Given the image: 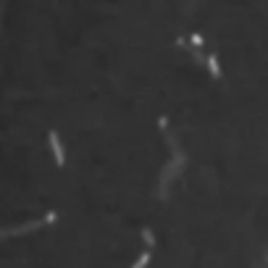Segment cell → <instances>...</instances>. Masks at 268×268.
<instances>
[{"label":"cell","instance_id":"5","mask_svg":"<svg viewBox=\"0 0 268 268\" xmlns=\"http://www.w3.org/2000/svg\"><path fill=\"white\" fill-rule=\"evenodd\" d=\"M150 258H153V252L145 250V252H142V255H139V258L132 263V268H147V265H150Z\"/></svg>","mask_w":268,"mask_h":268},{"label":"cell","instance_id":"6","mask_svg":"<svg viewBox=\"0 0 268 268\" xmlns=\"http://www.w3.org/2000/svg\"><path fill=\"white\" fill-rule=\"evenodd\" d=\"M142 242L147 244V250L155 244V234H153V229H142Z\"/></svg>","mask_w":268,"mask_h":268},{"label":"cell","instance_id":"10","mask_svg":"<svg viewBox=\"0 0 268 268\" xmlns=\"http://www.w3.org/2000/svg\"><path fill=\"white\" fill-rule=\"evenodd\" d=\"M260 268H268V265H260Z\"/></svg>","mask_w":268,"mask_h":268},{"label":"cell","instance_id":"1","mask_svg":"<svg viewBox=\"0 0 268 268\" xmlns=\"http://www.w3.org/2000/svg\"><path fill=\"white\" fill-rule=\"evenodd\" d=\"M184 163H187V158H184V153H179V155H171L168 163L163 166L160 179H158V197H160V200H166V197H168V184L184 171Z\"/></svg>","mask_w":268,"mask_h":268},{"label":"cell","instance_id":"9","mask_svg":"<svg viewBox=\"0 0 268 268\" xmlns=\"http://www.w3.org/2000/svg\"><path fill=\"white\" fill-rule=\"evenodd\" d=\"M263 265H268V250H265V258H263Z\"/></svg>","mask_w":268,"mask_h":268},{"label":"cell","instance_id":"8","mask_svg":"<svg viewBox=\"0 0 268 268\" xmlns=\"http://www.w3.org/2000/svg\"><path fill=\"white\" fill-rule=\"evenodd\" d=\"M158 126H160V132H163V134L168 132V119H166V116H160V119H158Z\"/></svg>","mask_w":268,"mask_h":268},{"label":"cell","instance_id":"3","mask_svg":"<svg viewBox=\"0 0 268 268\" xmlns=\"http://www.w3.org/2000/svg\"><path fill=\"white\" fill-rule=\"evenodd\" d=\"M48 145H50V150H53L55 163H58V166H63V163H66V150H63V142H61V137H58L55 129L48 132Z\"/></svg>","mask_w":268,"mask_h":268},{"label":"cell","instance_id":"2","mask_svg":"<svg viewBox=\"0 0 268 268\" xmlns=\"http://www.w3.org/2000/svg\"><path fill=\"white\" fill-rule=\"evenodd\" d=\"M55 221H58V211H48L42 218L27 221V224H19V226H8V229L0 231V234H3V239H8V237H14V234H27V231H32V229H42V226H48V224H55Z\"/></svg>","mask_w":268,"mask_h":268},{"label":"cell","instance_id":"4","mask_svg":"<svg viewBox=\"0 0 268 268\" xmlns=\"http://www.w3.org/2000/svg\"><path fill=\"white\" fill-rule=\"evenodd\" d=\"M205 66H208V71H211V76H213V79H221V76H224V71H221V63H218V55H216V53L208 55Z\"/></svg>","mask_w":268,"mask_h":268},{"label":"cell","instance_id":"7","mask_svg":"<svg viewBox=\"0 0 268 268\" xmlns=\"http://www.w3.org/2000/svg\"><path fill=\"white\" fill-rule=\"evenodd\" d=\"M190 42H192V48H197V50H200L203 45H205V42H203V34H197V32H195L192 37H190Z\"/></svg>","mask_w":268,"mask_h":268}]
</instances>
